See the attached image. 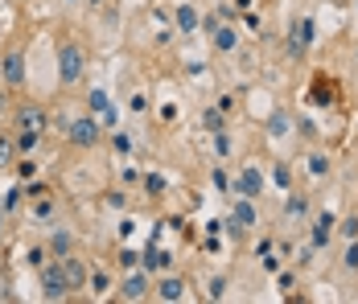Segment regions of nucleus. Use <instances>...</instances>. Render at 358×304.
Here are the masks:
<instances>
[{
  "mask_svg": "<svg viewBox=\"0 0 358 304\" xmlns=\"http://www.w3.org/2000/svg\"><path fill=\"white\" fill-rule=\"evenodd\" d=\"M83 66H87V58H83L78 45H62V50H58V78H62L66 87H74V82L83 78Z\"/></svg>",
  "mask_w": 358,
  "mask_h": 304,
  "instance_id": "obj_1",
  "label": "nucleus"
},
{
  "mask_svg": "<svg viewBox=\"0 0 358 304\" xmlns=\"http://www.w3.org/2000/svg\"><path fill=\"white\" fill-rule=\"evenodd\" d=\"M41 292H45V301H62L71 292V284L62 275V263H50V268L41 271Z\"/></svg>",
  "mask_w": 358,
  "mask_h": 304,
  "instance_id": "obj_2",
  "label": "nucleus"
},
{
  "mask_svg": "<svg viewBox=\"0 0 358 304\" xmlns=\"http://www.w3.org/2000/svg\"><path fill=\"white\" fill-rule=\"evenodd\" d=\"M215 45L222 50V54H231V50L239 45V37H235V29H231V25H215Z\"/></svg>",
  "mask_w": 358,
  "mask_h": 304,
  "instance_id": "obj_13",
  "label": "nucleus"
},
{
  "mask_svg": "<svg viewBox=\"0 0 358 304\" xmlns=\"http://www.w3.org/2000/svg\"><path fill=\"white\" fill-rule=\"evenodd\" d=\"M91 4H99V0H91Z\"/></svg>",
  "mask_w": 358,
  "mask_h": 304,
  "instance_id": "obj_28",
  "label": "nucleus"
},
{
  "mask_svg": "<svg viewBox=\"0 0 358 304\" xmlns=\"http://www.w3.org/2000/svg\"><path fill=\"white\" fill-rule=\"evenodd\" d=\"M235 189H239L243 198H255V194L264 189V173L255 169V165H248V169L239 173V185H235Z\"/></svg>",
  "mask_w": 358,
  "mask_h": 304,
  "instance_id": "obj_5",
  "label": "nucleus"
},
{
  "mask_svg": "<svg viewBox=\"0 0 358 304\" xmlns=\"http://www.w3.org/2000/svg\"><path fill=\"white\" fill-rule=\"evenodd\" d=\"M173 25H178L181 34H194V29H198V13H194V4H181L178 13H173Z\"/></svg>",
  "mask_w": 358,
  "mask_h": 304,
  "instance_id": "obj_9",
  "label": "nucleus"
},
{
  "mask_svg": "<svg viewBox=\"0 0 358 304\" xmlns=\"http://www.w3.org/2000/svg\"><path fill=\"white\" fill-rule=\"evenodd\" d=\"M17 144H21V152H29V148H34V144H37V132H29V128H25V132H21V140H17Z\"/></svg>",
  "mask_w": 358,
  "mask_h": 304,
  "instance_id": "obj_23",
  "label": "nucleus"
},
{
  "mask_svg": "<svg viewBox=\"0 0 358 304\" xmlns=\"http://www.w3.org/2000/svg\"><path fill=\"white\" fill-rule=\"evenodd\" d=\"M54 251H58V255H66V251H71V235H66V231H58V235H54Z\"/></svg>",
  "mask_w": 358,
  "mask_h": 304,
  "instance_id": "obj_20",
  "label": "nucleus"
},
{
  "mask_svg": "<svg viewBox=\"0 0 358 304\" xmlns=\"http://www.w3.org/2000/svg\"><path fill=\"white\" fill-rule=\"evenodd\" d=\"M227 296V280H210V301H222Z\"/></svg>",
  "mask_w": 358,
  "mask_h": 304,
  "instance_id": "obj_22",
  "label": "nucleus"
},
{
  "mask_svg": "<svg viewBox=\"0 0 358 304\" xmlns=\"http://www.w3.org/2000/svg\"><path fill=\"white\" fill-rule=\"evenodd\" d=\"M181 296H185V284H181V280H173V275H165V280H161V301H181Z\"/></svg>",
  "mask_w": 358,
  "mask_h": 304,
  "instance_id": "obj_14",
  "label": "nucleus"
},
{
  "mask_svg": "<svg viewBox=\"0 0 358 304\" xmlns=\"http://www.w3.org/2000/svg\"><path fill=\"white\" fill-rule=\"evenodd\" d=\"M17 120H21V128H29V132H41V128H45V111H41V107H21Z\"/></svg>",
  "mask_w": 358,
  "mask_h": 304,
  "instance_id": "obj_11",
  "label": "nucleus"
},
{
  "mask_svg": "<svg viewBox=\"0 0 358 304\" xmlns=\"http://www.w3.org/2000/svg\"><path fill=\"white\" fill-rule=\"evenodd\" d=\"M206 128L210 132H222V111H206Z\"/></svg>",
  "mask_w": 358,
  "mask_h": 304,
  "instance_id": "obj_21",
  "label": "nucleus"
},
{
  "mask_svg": "<svg viewBox=\"0 0 358 304\" xmlns=\"http://www.w3.org/2000/svg\"><path fill=\"white\" fill-rule=\"evenodd\" d=\"M255 222V205H251V198H239L235 202V226H251Z\"/></svg>",
  "mask_w": 358,
  "mask_h": 304,
  "instance_id": "obj_15",
  "label": "nucleus"
},
{
  "mask_svg": "<svg viewBox=\"0 0 358 304\" xmlns=\"http://www.w3.org/2000/svg\"><path fill=\"white\" fill-rule=\"evenodd\" d=\"M120 292H124V301H141L144 292H148V280L136 271V275H128V280H124V288H120Z\"/></svg>",
  "mask_w": 358,
  "mask_h": 304,
  "instance_id": "obj_10",
  "label": "nucleus"
},
{
  "mask_svg": "<svg viewBox=\"0 0 358 304\" xmlns=\"http://www.w3.org/2000/svg\"><path fill=\"white\" fill-rule=\"evenodd\" d=\"M4 82H8V87H21V82H25V58H21V54H8V58H4Z\"/></svg>",
  "mask_w": 358,
  "mask_h": 304,
  "instance_id": "obj_6",
  "label": "nucleus"
},
{
  "mask_svg": "<svg viewBox=\"0 0 358 304\" xmlns=\"http://www.w3.org/2000/svg\"><path fill=\"white\" fill-rule=\"evenodd\" d=\"M87 284H91V292H95V296H103V292H108V271H95V275H91V280H87Z\"/></svg>",
  "mask_w": 358,
  "mask_h": 304,
  "instance_id": "obj_16",
  "label": "nucleus"
},
{
  "mask_svg": "<svg viewBox=\"0 0 358 304\" xmlns=\"http://www.w3.org/2000/svg\"><path fill=\"white\" fill-rule=\"evenodd\" d=\"M346 268H358V238H350V247H346Z\"/></svg>",
  "mask_w": 358,
  "mask_h": 304,
  "instance_id": "obj_24",
  "label": "nucleus"
},
{
  "mask_svg": "<svg viewBox=\"0 0 358 304\" xmlns=\"http://www.w3.org/2000/svg\"><path fill=\"white\" fill-rule=\"evenodd\" d=\"M141 268L144 271H165V268H169V255L152 247V251H144V255H141Z\"/></svg>",
  "mask_w": 358,
  "mask_h": 304,
  "instance_id": "obj_12",
  "label": "nucleus"
},
{
  "mask_svg": "<svg viewBox=\"0 0 358 304\" xmlns=\"http://www.w3.org/2000/svg\"><path fill=\"white\" fill-rule=\"evenodd\" d=\"M120 263H124V268H136V263H141V255H136V251H124V255H120Z\"/></svg>",
  "mask_w": 358,
  "mask_h": 304,
  "instance_id": "obj_26",
  "label": "nucleus"
},
{
  "mask_svg": "<svg viewBox=\"0 0 358 304\" xmlns=\"http://www.w3.org/2000/svg\"><path fill=\"white\" fill-rule=\"evenodd\" d=\"M144 189H148V194H161V189H165V181H161V177H144Z\"/></svg>",
  "mask_w": 358,
  "mask_h": 304,
  "instance_id": "obj_25",
  "label": "nucleus"
},
{
  "mask_svg": "<svg viewBox=\"0 0 358 304\" xmlns=\"http://www.w3.org/2000/svg\"><path fill=\"white\" fill-rule=\"evenodd\" d=\"M309 41H313V21H296V25H292V37H288V54L301 58V54L309 50Z\"/></svg>",
  "mask_w": 358,
  "mask_h": 304,
  "instance_id": "obj_3",
  "label": "nucleus"
},
{
  "mask_svg": "<svg viewBox=\"0 0 358 304\" xmlns=\"http://www.w3.org/2000/svg\"><path fill=\"white\" fill-rule=\"evenodd\" d=\"M71 140L78 148H91L99 140V124L95 120H71Z\"/></svg>",
  "mask_w": 358,
  "mask_h": 304,
  "instance_id": "obj_4",
  "label": "nucleus"
},
{
  "mask_svg": "<svg viewBox=\"0 0 358 304\" xmlns=\"http://www.w3.org/2000/svg\"><path fill=\"white\" fill-rule=\"evenodd\" d=\"M309 169H313V173H317V177H322V173H325V169H329V165H325L322 157H313V161H309Z\"/></svg>",
  "mask_w": 358,
  "mask_h": 304,
  "instance_id": "obj_27",
  "label": "nucleus"
},
{
  "mask_svg": "<svg viewBox=\"0 0 358 304\" xmlns=\"http://www.w3.org/2000/svg\"><path fill=\"white\" fill-rule=\"evenodd\" d=\"M334 231H338V218H334V214H322V218L313 222V247H325Z\"/></svg>",
  "mask_w": 358,
  "mask_h": 304,
  "instance_id": "obj_8",
  "label": "nucleus"
},
{
  "mask_svg": "<svg viewBox=\"0 0 358 304\" xmlns=\"http://www.w3.org/2000/svg\"><path fill=\"white\" fill-rule=\"evenodd\" d=\"M305 210H309V205H305V198H288V202H285L288 218H305Z\"/></svg>",
  "mask_w": 358,
  "mask_h": 304,
  "instance_id": "obj_17",
  "label": "nucleus"
},
{
  "mask_svg": "<svg viewBox=\"0 0 358 304\" xmlns=\"http://www.w3.org/2000/svg\"><path fill=\"white\" fill-rule=\"evenodd\" d=\"M338 231H342L346 238H358V218H342V222H338Z\"/></svg>",
  "mask_w": 358,
  "mask_h": 304,
  "instance_id": "obj_19",
  "label": "nucleus"
},
{
  "mask_svg": "<svg viewBox=\"0 0 358 304\" xmlns=\"http://www.w3.org/2000/svg\"><path fill=\"white\" fill-rule=\"evenodd\" d=\"M87 103H91V111H99V115H108V111H111V107H108V95H103V91H91V99H87Z\"/></svg>",
  "mask_w": 358,
  "mask_h": 304,
  "instance_id": "obj_18",
  "label": "nucleus"
},
{
  "mask_svg": "<svg viewBox=\"0 0 358 304\" xmlns=\"http://www.w3.org/2000/svg\"><path fill=\"white\" fill-rule=\"evenodd\" d=\"M62 275H66V284H71V288H83V284L91 280V275H87V268H83L78 259H71V255H62Z\"/></svg>",
  "mask_w": 358,
  "mask_h": 304,
  "instance_id": "obj_7",
  "label": "nucleus"
}]
</instances>
